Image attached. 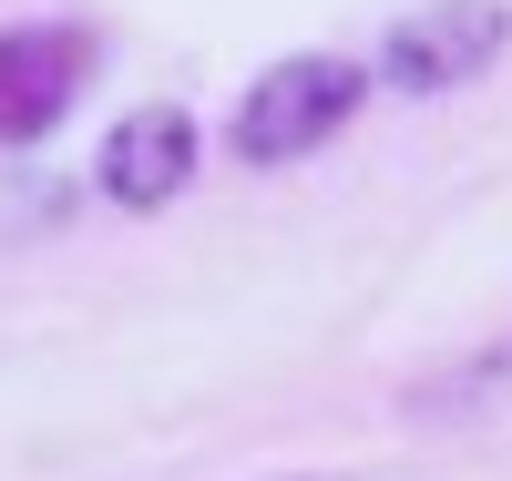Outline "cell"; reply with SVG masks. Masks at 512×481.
<instances>
[{"instance_id":"3957f363","label":"cell","mask_w":512,"mask_h":481,"mask_svg":"<svg viewBox=\"0 0 512 481\" xmlns=\"http://www.w3.org/2000/svg\"><path fill=\"white\" fill-rule=\"evenodd\" d=\"M82 72H93V41L62 31V21H21L0 31V144H31L72 113Z\"/></svg>"},{"instance_id":"277c9868","label":"cell","mask_w":512,"mask_h":481,"mask_svg":"<svg viewBox=\"0 0 512 481\" xmlns=\"http://www.w3.org/2000/svg\"><path fill=\"white\" fill-rule=\"evenodd\" d=\"M103 195L113 205H175L195 185V113L175 103H144V113H123L113 134H103Z\"/></svg>"},{"instance_id":"5b68a950","label":"cell","mask_w":512,"mask_h":481,"mask_svg":"<svg viewBox=\"0 0 512 481\" xmlns=\"http://www.w3.org/2000/svg\"><path fill=\"white\" fill-rule=\"evenodd\" d=\"M502 389H512V328L482 348V359H461L451 379H431V389H420V410H482V400H502Z\"/></svg>"},{"instance_id":"6da1fadb","label":"cell","mask_w":512,"mask_h":481,"mask_svg":"<svg viewBox=\"0 0 512 481\" xmlns=\"http://www.w3.org/2000/svg\"><path fill=\"white\" fill-rule=\"evenodd\" d=\"M359 103H369V62H349V52H287L277 72L246 82L226 144H236V164H297L328 134H349Z\"/></svg>"},{"instance_id":"7a4b0ae2","label":"cell","mask_w":512,"mask_h":481,"mask_svg":"<svg viewBox=\"0 0 512 481\" xmlns=\"http://www.w3.org/2000/svg\"><path fill=\"white\" fill-rule=\"evenodd\" d=\"M502 41H512V11H502V0H431V11L390 21L369 82H390V93H420V103H431V93L482 82V72L502 62Z\"/></svg>"}]
</instances>
